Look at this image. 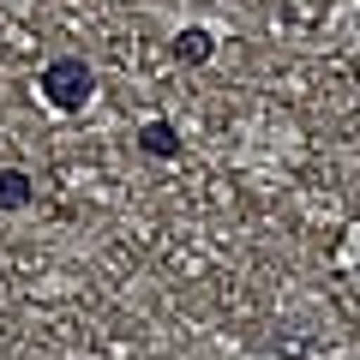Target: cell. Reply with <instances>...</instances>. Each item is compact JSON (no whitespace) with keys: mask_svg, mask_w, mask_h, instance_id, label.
Wrapping results in <instances>:
<instances>
[{"mask_svg":"<svg viewBox=\"0 0 360 360\" xmlns=\"http://www.w3.org/2000/svg\"><path fill=\"white\" fill-rule=\"evenodd\" d=\"M174 54L186 66H198V60H210V30H180V42H174Z\"/></svg>","mask_w":360,"mask_h":360,"instance_id":"4","label":"cell"},{"mask_svg":"<svg viewBox=\"0 0 360 360\" xmlns=\"http://www.w3.org/2000/svg\"><path fill=\"white\" fill-rule=\"evenodd\" d=\"M139 144H144V156H180V139H174L168 120H150V127L139 132Z\"/></svg>","mask_w":360,"mask_h":360,"instance_id":"3","label":"cell"},{"mask_svg":"<svg viewBox=\"0 0 360 360\" xmlns=\"http://www.w3.org/2000/svg\"><path fill=\"white\" fill-rule=\"evenodd\" d=\"M30 193H37V186H30L25 168H0V210H25Z\"/></svg>","mask_w":360,"mask_h":360,"instance_id":"2","label":"cell"},{"mask_svg":"<svg viewBox=\"0 0 360 360\" xmlns=\"http://www.w3.org/2000/svg\"><path fill=\"white\" fill-rule=\"evenodd\" d=\"M90 90H96V78H90V66H84V60H72V54L42 66V96H49L54 108H66V115L90 103Z\"/></svg>","mask_w":360,"mask_h":360,"instance_id":"1","label":"cell"}]
</instances>
